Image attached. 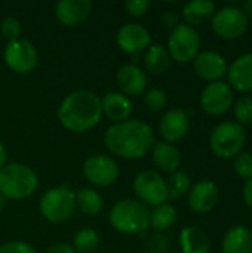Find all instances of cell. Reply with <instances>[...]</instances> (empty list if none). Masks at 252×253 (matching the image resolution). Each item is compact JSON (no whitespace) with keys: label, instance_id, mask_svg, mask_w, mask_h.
<instances>
[{"label":"cell","instance_id":"e575fe53","mask_svg":"<svg viewBox=\"0 0 252 253\" xmlns=\"http://www.w3.org/2000/svg\"><path fill=\"white\" fill-rule=\"evenodd\" d=\"M0 253H36V251L24 242H7L0 245Z\"/></svg>","mask_w":252,"mask_h":253},{"label":"cell","instance_id":"2e32d148","mask_svg":"<svg viewBox=\"0 0 252 253\" xmlns=\"http://www.w3.org/2000/svg\"><path fill=\"white\" fill-rule=\"evenodd\" d=\"M218 188L212 181H201L189 190V206L195 213L205 215L218 203Z\"/></svg>","mask_w":252,"mask_h":253},{"label":"cell","instance_id":"ffe728a7","mask_svg":"<svg viewBox=\"0 0 252 253\" xmlns=\"http://www.w3.org/2000/svg\"><path fill=\"white\" fill-rule=\"evenodd\" d=\"M102 114H105L111 122L120 123L129 119L132 113L131 99L122 92H108L101 98Z\"/></svg>","mask_w":252,"mask_h":253},{"label":"cell","instance_id":"30bf717a","mask_svg":"<svg viewBox=\"0 0 252 253\" xmlns=\"http://www.w3.org/2000/svg\"><path fill=\"white\" fill-rule=\"evenodd\" d=\"M3 58H4L6 65L18 74H27L33 71L39 61L36 47L30 42L22 40V39L9 42L6 44Z\"/></svg>","mask_w":252,"mask_h":253},{"label":"cell","instance_id":"d4e9b609","mask_svg":"<svg viewBox=\"0 0 252 253\" xmlns=\"http://www.w3.org/2000/svg\"><path fill=\"white\" fill-rule=\"evenodd\" d=\"M144 65L146 70L151 74H163L171 65V56L168 49L162 44H150L144 53Z\"/></svg>","mask_w":252,"mask_h":253},{"label":"cell","instance_id":"4dcf8cb0","mask_svg":"<svg viewBox=\"0 0 252 253\" xmlns=\"http://www.w3.org/2000/svg\"><path fill=\"white\" fill-rule=\"evenodd\" d=\"M144 102L150 111H162L168 104V98L165 90L159 87H151L144 93Z\"/></svg>","mask_w":252,"mask_h":253},{"label":"cell","instance_id":"e0dca14e","mask_svg":"<svg viewBox=\"0 0 252 253\" xmlns=\"http://www.w3.org/2000/svg\"><path fill=\"white\" fill-rule=\"evenodd\" d=\"M116 82L119 86V92L129 96H138L144 92L147 86V74L137 64H125L119 68Z\"/></svg>","mask_w":252,"mask_h":253},{"label":"cell","instance_id":"5bb4252c","mask_svg":"<svg viewBox=\"0 0 252 253\" xmlns=\"http://www.w3.org/2000/svg\"><path fill=\"white\" fill-rule=\"evenodd\" d=\"M190 129V119L189 114L181 108H171L168 110L159 123V132L165 142H178L186 138Z\"/></svg>","mask_w":252,"mask_h":253},{"label":"cell","instance_id":"f1b7e54d","mask_svg":"<svg viewBox=\"0 0 252 253\" xmlns=\"http://www.w3.org/2000/svg\"><path fill=\"white\" fill-rule=\"evenodd\" d=\"M98 248V234L92 228H83L76 233L73 239V249L76 253H92Z\"/></svg>","mask_w":252,"mask_h":253},{"label":"cell","instance_id":"44dd1931","mask_svg":"<svg viewBox=\"0 0 252 253\" xmlns=\"http://www.w3.org/2000/svg\"><path fill=\"white\" fill-rule=\"evenodd\" d=\"M221 253H252V231L245 225H233L223 237Z\"/></svg>","mask_w":252,"mask_h":253},{"label":"cell","instance_id":"1f68e13d","mask_svg":"<svg viewBox=\"0 0 252 253\" xmlns=\"http://www.w3.org/2000/svg\"><path fill=\"white\" fill-rule=\"evenodd\" d=\"M233 168L242 179H252V153L242 151L241 154H238L233 160Z\"/></svg>","mask_w":252,"mask_h":253},{"label":"cell","instance_id":"f546056e","mask_svg":"<svg viewBox=\"0 0 252 253\" xmlns=\"http://www.w3.org/2000/svg\"><path fill=\"white\" fill-rule=\"evenodd\" d=\"M233 114L236 123L241 125L242 127L252 125V96H241L233 105Z\"/></svg>","mask_w":252,"mask_h":253},{"label":"cell","instance_id":"ac0fdd59","mask_svg":"<svg viewBox=\"0 0 252 253\" xmlns=\"http://www.w3.org/2000/svg\"><path fill=\"white\" fill-rule=\"evenodd\" d=\"M229 86L235 90L248 93L252 92V52L238 56L230 67H227Z\"/></svg>","mask_w":252,"mask_h":253},{"label":"cell","instance_id":"7a4b0ae2","mask_svg":"<svg viewBox=\"0 0 252 253\" xmlns=\"http://www.w3.org/2000/svg\"><path fill=\"white\" fill-rule=\"evenodd\" d=\"M56 116L65 129L77 133L86 132L101 120V98L91 90H74L62 99Z\"/></svg>","mask_w":252,"mask_h":253},{"label":"cell","instance_id":"8992f818","mask_svg":"<svg viewBox=\"0 0 252 253\" xmlns=\"http://www.w3.org/2000/svg\"><path fill=\"white\" fill-rule=\"evenodd\" d=\"M39 209L49 222H64L76 209V196L65 185L53 187L42 196Z\"/></svg>","mask_w":252,"mask_h":253},{"label":"cell","instance_id":"ba28073f","mask_svg":"<svg viewBox=\"0 0 252 253\" xmlns=\"http://www.w3.org/2000/svg\"><path fill=\"white\" fill-rule=\"evenodd\" d=\"M134 191L146 206H159L169 199L166 181L154 170H143L134 179Z\"/></svg>","mask_w":252,"mask_h":253},{"label":"cell","instance_id":"83f0119b","mask_svg":"<svg viewBox=\"0 0 252 253\" xmlns=\"http://www.w3.org/2000/svg\"><path fill=\"white\" fill-rule=\"evenodd\" d=\"M168 193H169V199H180L183 197L186 193H189L192 182H190V176L187 172L184 170H175L171 173V176L168 178Z\"/></svg>","mask_w":252,"mask_h":253},{"label":"cell","instance_id":"60d3db41","mask_svg":"<svg viewBox=\"0 0 252 253\" xmlns=\"http://www.w3.org/2000/svg\"><path fill=\"white\" fill-rule=\"evenodd\" d=\"M4 163H6V150H4L3 144L0 142V170L4 168Z\"/></svg>","mask_w":252,"mask_h":253},{"label":"cell","instance_id":"6da1fadb","mask_svg":"<svg viewBox=\"0 0 252 253\" xmlns=\"http://www.w3.org/2000/svg\"><path fill=\"white\" fill-rule=\"evenodd\" d=\"M104 144L120 159L135 160L144 157L154 145V133L143 120L128 119L110 126L104 135Z\"/></svg>","mask_w":252,"mask_h":253},{"label":"cell","instance_id":"603a6c76","mask_svg":"<svg viewBox=\"0 0 252 253\" xmlns=\"http://www.w3.org/2000/svg\"><path fill=\"white\" fill-rule=\"evenodd\" d=\"M215 13V4L209 0H192L183 6L181 15L187 25H202L208 22Z\"/></svg>","mask_w":252,"mask_h":253},{"label":"cell","instance_id":"7402d4cb","mask_svg":"<svg viewBox=\"0 0 252 253\" xmlns=\"http://www.w3.org/2000/svg\"><path fill=\"white\" fill-rule=\"evenodd\" d=\"M151 148H153L151 157L157 169H160L162 172H168V173H172L178 169L181 156H180L178 148L174 144L160 141V142H156Z\"/></svg>","mask_w":252,"mask_h":253},{"label":"cell","instance_id":"484cf974","mask_svg":"<svg viewBox=\"0 0 252 253\" xmlns=\"http://www.w3.org/2000/svg\"><path fill=\"white\" fill-rule=\"evenodd\" d=\"M76 196V208L88 215V216H95L101 212L102 209V197L97 190L92 188H80Z\"/></svg>","mask_w":252,"mask_h":253},{"label":"cell","instance_id":"4fadbf2b","mask_svg":"<svg viewBox=\"0 0 252 253\" xmlns=\"http://www.w3.org/2000/svg\"><path fill=\"white\" fill-rule=\"evenodd\" d=\"M116 43L123 52L137 56L149 49L151 44V36L144 25L129 22L119 28L116 34Z\"/></svg>","mask_w":252,"mask_h":253},{"label":"cell","instance_id":"4316f807","mask_svg":"<svg viewBox=\"0 0 252 253\" xmlns=\"http://www.w3.org/2000/svg\"><path fill=\"white\" fill-rule=\"evenodd\" d=\"M177 221V209L169 205L163 203L156 206L150 212V227L156 231H163L171 228Z\"/></svg>","mask_w":252,"mask_h":253},{"label":"cell","instance_id":"5b68a950","mask_svg":"<svg viewBox=\"0 0 252 253\" xmlns=\"http://www.w3.org/2000/svg\"><path fill=\"white\" fill-rule=\"evenodd\" d=\"M247 142V133L236 122H221L214 127L209 138L212 153L220 159H233L242 153Z\"/></svg>","mask_w":252,"mask_h":253},{"label":"cell","instance_id":"9c48e42d","mask_svg":"<svg viewBox=\"0 0 252 253\" xmlns=\"http://www.w3.org/2000/svg\"><path fill=\"white\" fill-rule=\"evenodd\" d=\"M248 18L241 10V7L236 6H224L215 10L214 16L211 18L212 31L224 40H235L242 37L248 30Z\"/></svg>","mask_w":252,"mask_h":253},{"label":"cell","instance_id":"8d00e7d4","mask_svg":"<svg viewBox=\"0 0 252 253\" xmlns=\"http://www.w3.org/2000/svg\"><path fill=\"white\" fill-rule=\"evenodd\" d=\"M150 246H151V251H153V252L159 253L165 252V251L169 248V243H168V240H166L165 236H154Z\"/></svg>","mask_w":252,"mask_h":253},{"label":"cell","instance_id":"836d02e7","mask_svg":"<svg viewBox=\"0 0 252 253\" xmlns=\"http://www.w3.org/2000/svg\"><path fill=\"white\" fill-rule=\"evenodd\" d=\"M150 1L149 0H128L125 3V7H126V12L135 18H141L144 16L149 9H150Z\"/></svg>","mask_w":252,"mask_h":253},{"label":"cell","instance_id":"b9f144b4","mask_svg":"<svg viewBox=\"0 0 252 253\" xmlns=\"http://www.w3.org/2000/svg\"><path fill=\"white\" fill-rule=\"evenodd\" d=\"M4 206H6V199L0 194V212L4 209Z\"/></svg>","mask_w":252,"mask_h":253},{"label":"cell","instance_id":"52a82bcc","mask_svg":"<svg viewBox=\"0 0 252 253\" xmlns=\"http://www.w3.org/2000/svg\"><path fill=\"white\" fill-rule=\"evenodd\" d=\"M166 49L171 59L180 64L192 62L199 55L201 37L193 27L187 24H178L169 34Z\"/></svg>","mask_w":252,"mask_h":253},{"label":"cell","instance_id":"277c9868","mask_svg":"<svg viewBox=\"0 0 252 253\" xmlns=\"http://www.w3.org/2000/svg\"><path fill=\"white\" fill-rule=\"evenodd\" d=\"M36 172L24 163L4 165L0 170V194L4 199L22 200L37 190Z\"/></svg>","mask_w":252,"mask_h":253},{"label":"cell","instance_id":"3957f363","mask_svg":"<svg viewBox=\"0 0 252 253\" xmlns=\"http://www.w3.org/2000/svg\"><path fill=\"white\" fill-rule=\"evenodd\" d=\"M110 224L120 233H146L150 227V209L135 199L119 200L110 211Z\"/></svg>","mask_w":252,"mask_h":253},{"label":"cell","instance_id":"8fae6325","mask_svg":"<svg viewBox=\"0 0 252 253\" xmlns=\"http://www.w3.org/2000/svg\"><path fill=\"white\" fill-rule=\"evenodd\" d=\"M233 105V89L224 83L212 82L208 83L201 95V107L209 116H221L227 113Z\"/></svg>","mask_w":252,"mask_h":253},{"label":"cell","instance_id":"9a60e30c","mask_svg":"<svg viewBox=\"0 0 252 253\" xmlns=\"http://www.w3.org/2000/svg\"><path fill=\"white\" fill-rule=\"evenodd\" d=\"M193 67L198 77L209 83L220 82L227 73V62L224 56L214 50L199 52V55L193 61Z\"/></svg>","mask_w":252,"mask_h":253},{"label":"cell","instance_id":"d6986e66","mask_svg":"<svg viewBox=\"0 0 252 253\" xmlns=\"http://www.w3.org/2000/svg\"><path fill=\"white\" fill-rule=\"evenodd\" d=\"M92 10L91 0H59L55 4V16L65 27L82 24Z\"/></svg>","mask_w":252,"mask_h":253},{"label":"cell","instance_id":"74e56055","mask_svg":"<svg viewBox=\"0 0 252 253\" xmlns=\"http://www.w3.org/2000/svg\"><path fill=\"white\" fill-rule=\"evenodd\" d=\"M45 253H76V251L68 243H56V245L50 246Z\"/></svg>","mask_w":252,"mask_h":253},{"label":"cell","instance_id":"cb8c5ba5","mask_svg":"<svg viewBox=\"0 0 252 253\" xmlns=\"http://www.w3.org/2000/svg\"><path fill=\"white\" fill-rule=\"evenodd\" d=\"M180 246L183 253H209V240L199 227H186L180 233Z\"/></svg>","mask_w":252,"mask_h":253},{"label":"cell","instance_id":"f35d334b","mask_svg":"<svg viewBox=\"0 0 252 253\" xmlns=\"http://www.w3.org/2000/svg\"><path fill=\"white\" fill-rule=\"evenodd\" d=\"M242 196H244V202L245 205L252 211V179L247 181L245 185H244V191H242Z\"/></svg>","mask_w":252,"mask_h":253},{"label":"cell","instance_id":"7c38bea8","mask_svg":"<svg viewBox=\"0 0 252 253\" xmlns=\"http://www.w3.org/2000/svg\"><path fill=\"white\" fill-rule=\"evenodd\" d=\"M119 165L108 156L97 154L83 163L85 178L97 187H108L119 178Z\"/></svg>","mask_w":252,"mask_h":253},{"label":"cell","instance_id":"d590c367","mask_svg":"<svg viewBox=\"0 0 252 253\" xmlns=\"http://www.w3.org/2000/svg\"><path fill=\"white\" fill-rule=\"evenodd\" d=\"M162 22H163L165 27L174 30V28L180 24V22H178V15H177V12H175V10H165L163 15H162Z\"/></svg>","mask_w":252,"mask_h":253},{"label":"cell","instance_id":"d6a6232c","mask_svg":"<svg viewBox=\"0 0 252 253\" xmlns=\"http://www.w3.org/2000/svg\"><path fill=\"white\" fill-rule=\"evenodd\" d=\"M0 31L6 40L15 42L21 36V22L13 16H7L0 22Z\"/></svg>","mask_w":252,"mask_h":253},{"label":"cell","instance_id":"ab89813d","mask_svg":"<svg viewBox=\"0 0 252 253\" xmlns=\"http://www.w3.org/2000/svg\"><path fill=\"white\" fill-rule=\"evenodd\" d=\"M241 10L245 13V16L247 18H252V0H247V1H244L242 3V6H241Z\"/></svg>","mask_w":252,"mask_h":253}]
</instances>
